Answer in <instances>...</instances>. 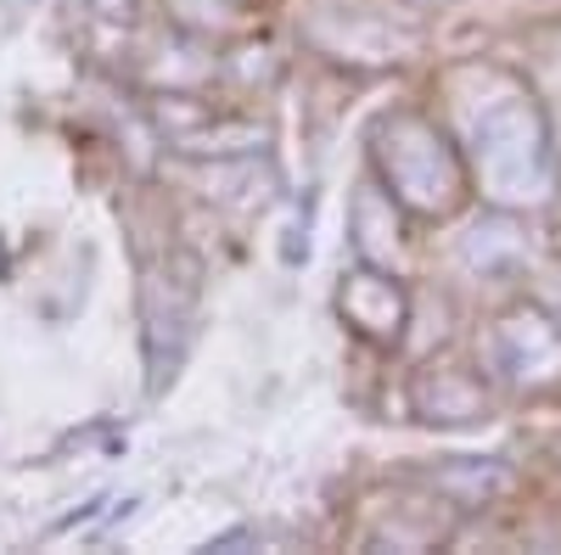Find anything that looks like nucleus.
I'll list each match as a JSON object with an SVG mask.
<instances>
[{
    "mask_svg": "<svg viewBox=\"0 0 561 555\" xmlns=\"http://www.w3.org/2000/svg\"><path fill=\"white\" fill-rule=\"evenodd\" d=\"M377 158H382V169H388V185H393L399 203H410V208H421V213L455 208V197H460V163H455V152L438 141L433 124H421V118H393V124H382Z\"/></svg>",
    "mask_w": 561,
    "mask_h": 555,
    "instance_id": "f03ea898",
    "label": "nucleus"
},
{
    "mask_svg": "<svg viewBox=\"0 0 561 555\" xmlns=\"http://www.w3.org/2000/svg\"><path fill=\"white\" fill-rule=\"evenodd\" d=\"M158 118L174 135V147L180 152H197V158H208V152L214 158H237V152H253L264 141L259 124H248V118H214L192 96H163L158 102Z\"/></svg>",
    "mask_w": 561,
    "mask_h": 555,
    "instance_id": "7ed1b4c3",
    "label": "nucleus"
},
{
    "mask_svg": "<svg viewBox=\"0 0 561 555\" xmlns=\"http://www.w3.org/2000/svg\"><path fill=\"white\" fill-rule=\"evenodd\" d=\"M90 7H96L107 23H129L135 18V0H90Z\"/></svg>",
    "mask_w": 561,
    "mask_h": 555,
    "instance_id": "423d86ee",
    "label": "nucleus"
},
{
    "mask_svg": "<svg viewBox=\"0 0 561 555\" xmlns=\"http://www.w3.org/2000/svg\"><path fill=\"white\" fill-rule=\"evenodd\" d=\"M466 141H472L478 174L500 203H539L550 185L545 124L523 96H494L483 107H466Z\"/></svg>",
    "mask_w": 561,
    "mask_h": 555,
    "instance_id": "f257e3e1",
    "label": "nucleus"
},
{
    "mask_svg": "<svg viewBox=\"0 0 561 555\" xmlns=\"http://www.w3.org/2000/svg\"><path fill=\"white\" fill-rule=\"evenodd\" d=\"M343 309L365 337H399V320H404V298L393 281L382 275H348L343 287Z\"/></svg>",
    "mask_w": 561,
    "mask_h": 555,
    "instance_id": "39448f33",
    "label": "nucleus"
},
{
    "mask_svg": "<svg viewBox=\"0 0 561 555\" xmlns=\"http://www.w3.org/2000/svg\"><path fill=\"white\" fill-rule=\"evenodd\" d=\"M494 354L511 382H528V365H539V382L561 377V332L539 314H511L494 337Z\"/></svg>",
    "mask_w": 561,
    "mask_h": 555,
    "instance_id": "20e7f679",
    "label": "nucleus"
}]
</instances>
